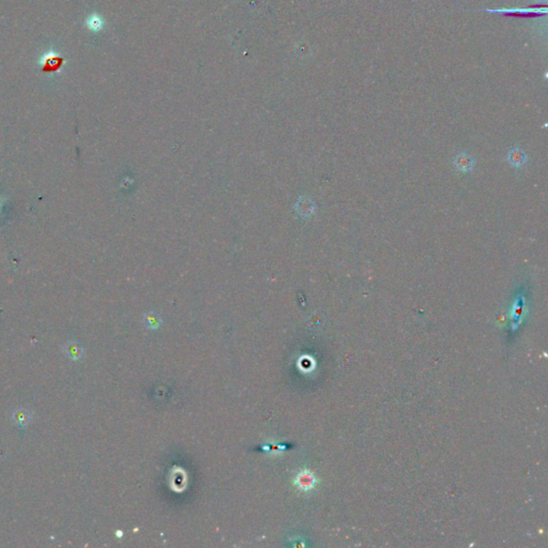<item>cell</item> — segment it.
<instances>
[{"mask_svg": "<svg viewBox=\"0 0 548 548\" xmlns=\"http://www.w3.org/2000/svg\"><path fill=\"white\" fill-rule=\"evenodd\" d=\"M455 170L460 172H469L474 170V160L467 152L462 151L455 156L453 160Z\"/></svg>", "mask_w": 548, "mask_h": 548, "instance_id": "obj_1", "label": "cell"}, {"mask_svg": "<svg viewBox=\"0 0 548 548\" xmlns=\"http://www.w3.org/2000/svg\"><path fill=\"white\" fill-rule=\"evenodd\" d=\"M508 161L512 166L516 167V168H520L528 161L527 154L522 148L515 147L508 151Z\"/></svg>", "mask_w": 548, "mask_h": 548, "instance_id": "obj_2", "label": "cell"}, {"mask_svg": "<svg viewBox=\"0 0 548 548\" xmlns=\"http://www.w3.org/2000/svg\"><path fill=\"white\" fill-rule=\"evenodd\" d=\"M296 211L302 218H310L314 214L315 204L308 197H301L296 204Z\"/></svg>", "mask_w": 548, "mask_h": 548, "instance_id": "obj_3", "label": "cell"}, {"mask_svg": "<svg viewBox=\"0 0 548 548\" xmlns=\"http://www.w3.org/2000/svg\"><path fill=\"white\" fill-rule=\"evenodd\" d=\"M64 354L72 361H80L84 354V348L76 342H68L62 347Z\"/></svg>", "mask_w": 548, "mask_h": 548, "instance_id": "obj_4", "label": "cell"}, {"mask_svg": "<svg viewBox=\"0 0 548 548\" xmlns=\"http://www.w3.org/2000/svg\"><path fill=\"white\" fill-rule=\"evenodd\" d=\"M296 483L303 490H310L313 488L316 483L315 476L308 471H302L296 478Z\"/></svg>", "mask_w": 548, "mask_h": 548, "instance_id": "obj_5", "label": "cell"}, {"mask_svg": "<svg viewBox=\"0 0 548 548\" xmlns=\"http://www.w3.org/2000/svg\"><path fill=\"white\" fill-rule=\"evenodd\" d=\"M32 414L25 408H20L18 410H15L12 414L13 422L16 425L20 426V428H24V426L28 425L30 421H32Z\"/></svg>", "mask_w": 548, "mask_h": 548, "instance_id": "obj_6", "label": "cell"}, {"mask_svg": "<svg viewBox=\"0 0 548 548\" xmlns=\"http://www.w3.org/2000/svg\"><path fill=\"white\" fill-rule=\"evenodd\" d=\"M144 322H146V324L150 329H156L160 326V324H161V319H160L156 315L150 313L144 317Z\"/></svg>", "mask_w": 548, "mask_h": 548, "instance_id": "obj_7", "label": "cell"}]
</instances>
